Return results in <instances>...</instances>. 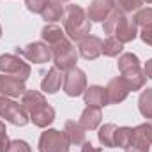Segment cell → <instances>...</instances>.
I'll return each instance as SVG.
<instances>
[{
    "label": "cell",
    "mask_w": 152,
    "mask_h": 152,
    "mask_svg": "<svg viewBox=\"0 0 152 152\" xmlns=\"http://www.w3.org/2000/svg\"><path fill=\"white\" fill-rule=\"evenodd\" d=\"M7 152H32V149H30V145L25 140H12L9 143Z\"/></svg>",
    "instance_id": "4dcf8cb0"
},
{
    "label": "cell",
    "mask_w": 152,
    "mask_h": 152,
    "mask_svg": "<svg viewBox=\"0 0 152 152\" xmlns=\"http://www.w3.org/2000/svg\"><path fill=\"white\" fill-rule=\"evenodd\" d=\"M143 4H152V0H143Z\"/></svg>",
    "instance_id": "8d00e7d4"
},
{
    "label": "cell",
    "mask_w": 152,
    "mask_h": 152,
    "mask_svg": "<svg viewBox=\"0 0 152 152\" xmlns=\"http://www.w3.org/2000/svg\"><path fill=\"white\" fill-rule=\"evenodd\" d=\"M83 99L87 106H97L103 108L108 104V96H106V88L101 85H90L87 87V90L83 92Z\"/></svg>",
    "instance_id": "4fadbf2b"
},
{
    "label": "cell",
    "mask_w": 152,
    "mask_h": 152,
    "mask_svg": "<svg viewBox=\"0 0 152 152\" xmlns=\"http://www.w3.org/2000/svg\"><path fill=\"white\" fill-rule=\"evenodd\" d=\"M124 151L126 152H151V143L145 142V140H143L140 134H136L134 129H133V138H131L129 145H127Z\"/></svg>",
    "instance_id": "484cf974"
},
{
    "label": "cell",
    "mask_w": 152,
    "mask_h": 152,
    "mask_svg": "<svg viewBox=\"0 0 152 152\" xmlns=\"http://www.w3.org/2000/svg\"><path fill=\"white\" fill-rule=\"evenodd\" d=\"M64 32L71 41H81L85 36L90 34V20L87 16V11H83L80 5L69 4L64 7Z\"/></svg>",
    "instance_id": "3957f363"
},
{
    "label": "cell",
    "mask_w": 152,
    "mask_h": 152,
    "mask_svg": "<svg viewBox=\"0 0 152 152\" xmlns=\"http://www.w3.org/2000/svg\"><path fill=\"white\" fill-rule=\"evenodd\" d=\"M9 138H7V129H5V124L0 120V152H7L9 149Z\"/></svg>",
    "instance_id": "1f68e13d"
},
{
    "label": "cell",
    "mask_w": 152,
    "mask_h": 152,
    "mask_svg": "<svg viewBox=\"0 0 152 152\" xmlns=\"http://www.w3.org/2000/svg\"><path fill=\"white\" fill-rule=\"evenodd\" d=\"M53 2H58V4H67L69 0H53Z\"/></svg>",
    "instance_id": "d590c367"
},
{
    "label": "cell",
    "mask_w": 152,
    "mask_h": 152,
    "mask_svg": "<svg viewBox=\"0 0 152 152\" xmlns=\"http://www.w3.org/2000/svg\"><path fill=\"white\" fill-rule=\"evenodd\" d=\"M50 2H51V0H25V5H27V9H28L30 12L41 14V12L44 11V7H46Z\"/></svg>",
    "instance_id": "f546056e"
},
{
    "label": "cell",
    "mask_w": 152,
    "mask_h": 152,
    "mask_svg": "<svg viewBox=\"0 0 152 152\" xmlns=\"http://www.w3.org/2000/svg\"><path fill=\"white\" fill-rule=\"evenodd\" d=\"M69 140L58 129H46L39 136V152H69Z\"/></svg>",
    "instance_id": "52a82bcc"
},
{
    "label": "cell",
    "mask_w": 152,
    "mask_h": 152,
    "mask_svg": "<svg viewBox=\"0 0 152 152\" xmlns=\"http://www.w3.org/2000/svg\"><path fill=\"white\" fill-rule=\"evenodd\" d=\"M78 53L85 60H96L103 53V41L97 36H85L78 42Z\"/></svg>",
    "instance_id": "8fae6325"
},
{
    "label": "cell",
    "mask_w": 152,
    "mask_h": 152,
    "mask_svg": "<svg viewBox=\"0 0 152 152\" xmlns=\"http://www.w3.org/2000/svg\"><path fill=\"white\" fill-rule=\"evenodd\" d=\"M64 133L69 140L71 145H83L85 143V129L80 126V122H75V120H67L64 124Z\"/></svg>",
    "instance_id": "ac0fdd59"
},
{
    "label": "cell",
    "mask_w": 152,
    "mask_h": 152,
    "mask_svg": "<svg viewBox=\"0 0 152 152\" xmlns=\"http://www.w3.org/2000/svg\"><path fill=\"white\" fill-rule=\"evenodd\" d=\"M21 104L25 106L28 118L37 127H48L55 120V110L46 101L44 94L39 90H27L21 96Z\"/></svg>",
    "instance_id": "6da1fadb"
},
{
    "label": "cell",
    "mask_w": 152,
    "mask_h": 152,
    "mask_svg": "<svg viewBox=\"0 0 152 152\" xmlns=\"http://www.w3.org/2000/svg\"><path fill=\"white\" fill-rule=\"evenodd\" d=\"M131 138H133V127H129V126L117 127V131H115V147L126 149L129 145Z\"/></svg>",
    "instance_id": "cb8c5ba5"
},
{
    "label": "cell",
    "mask_w": 152,
    "mask_h": 152,
    "mask_svg": "<svg viewBox=\"0 0 152 152\" xmlns=\"http://www.w3.org/2000/svg\"><path fill=\"white\" fill-rule=\"evenodd\" d=\"M81 152H103V149L94 147L90 142H85V143H83V147H81Z\"/></svg>",
    "instance_id": "836d02e7"
},
{
    "label": "cell",
    "mask_w": 152,
    "mask_h": 152,
    "mask_svg": "<svg viewBox=\"0 0 152 152\" xmlns=\"http://www.w3.org/2000/svg\"><path fill=\"white\" fill-rule=\"evenodd\" d=\"M133 20H134L136 25L142 27V28H152V7L136 11L134 16H133Z\"/></svg>",
    "instance_id": "4316f807"
},
{
    "label": "cell",
    "mask_w": 152,
    "mask_h": 152,
    "mask_svg": "<svg viewBox=\"0 0 152 152\" xmlns=\"http://www.w3.org/2000/svg\"><path fill=\"white\" fill-rule=\"evenodd\" d=\"M138 36L145 44L152 46V28H142V32H138Z\"/></svg>",
    "instance_id": "d6a6232c"
},
{
    "label": "cell",
    "mask_w": 152,
    "mask_h": 152,
    "mask_svg": "<svg viewBox=\"0 0 152 152\" xmlns=\"http://www.w3.org/2000/svg\"><path fill=\"white\" fill-rule=\"evenodd\" d=\"M129 87L127 83L122 80V76H117L113 80L108 81V87H106V96H108V104H118L122 103L127 96H129Z\"/></svg>",
    "instance_id": "7c38bea8"
},
{
    "label": "cell",
    "mask_w": 152,
    "mask_h": 152,
    "mask_svg": "<svg viewBox=\"0 0 152 152\" xmlns=\"http://www.w3.org/2000/svg\"><path fill=\"white\" fill-rule=\"evenodd\" d=\"M138 110L145 118H152V88H145L138 97Z\"/></svg>",
    "instance_id": "603a6c76"
},
{
    "label": "cell",
    "mask_w": 152,
    "mask_h": 152,
    "mask_svg": "<svg viewBox=\"0 0 152 152\" xmlns=\"http://www.w3.org/2000/svg\"><path fill=\"white\" fill-rule=\"evenodd\" d=\"M103 30L108 34V37H115L120 42H131L138 37V25L133 18L126 14H118L112 11L110 16L103 21Z\"/></svg>",
    "instance_id": "7a4b0ae2"
},
{
    "label": "cell",
    "mask_w": 152,
    "mask_h": 152,
    "mask_svg": "<svg viewBox=\"0 0 152 152\" xmlns=\"http://www.w3.org/2000/svg\"><path fill=\"white\" fill-rule=\"evenodd\" d=\"M115 131H117V126L115 124H104L99 133H97V138H99V143L103 147H108V149H115Z\"/></svg>",
    "instance_id": "7402d4cb"
},
{
    "label": "cell",
    "mask_w": 152,
    "mask_h": 152,
    "mask_svg": "<svg viewBox=\"0 0 152 152\" xmlns=\"http://www.w3.org/2000/svg\"><path fill=\"white\" fill-rule=\"evenodd\" d=\"M51 50V58H53V64L58 71H69L76 67V62H78V51L73 46L71 39H62L60 42L50 46Z\"/></svg>",
    "instance_id": "277c9868"
},
{
    "label": "cell",
    "mask_w": 152,
    "mask_h": 152,
    "mask_svg": "<svg viewBox=\"0 0 152 152\" xmlns=\"http://www.w3.org/2000/svg\"><path fill=\"white\" fill-rule=\"evenodd\" d=\"M133 129H134L136 134H140L145 142H149L152 145V118H149V122H143V124H140Z\"/></svg>",
    "instance_id": "f1b7e54d"
},
{
    "label": "cell",
    "mask_w": 152,
    "mask_h": 152,
    "mask_svg": "<svg viewBox=\"0 0 152 152\" xmlns=\"http://www.w3.org/2000/svg\"><path fill=\"white\" fill-rule=\"evenodd\" d=\"M41 37L48 46H53L57 42H60L62 39H66V32L62 30V27L55 25V23H48L42 30H41Z\"/></svg>",
    "instance_id": "ffe728a7"
},
{
    "label": "cell",
    "mask_w": 152,
    "mask_h": 152,
    "mask_svg": "<svg viewBox=\"0 0 152 152\" xmlns=\"http://www.w3.org/2000/svg\"><path fill=\"white\" fill-rule=\"evenodd\" d=\"M16 55H23L28 62H34V64H46L51 60V50L46 42H41V41H36V42H30L27 44L23 50H16Z\"/></svg>",
    "instance_id": "9c48e42d"
},
{
    "label": "cell",
    "mask_w": 152,
    "mask_h": 152,
    "mask_svg": "<svg viewBox=\"0 0 152 152\" xmlns=\"http://www.w3.org/2000/svg\"><path fill=\"white\" fill-rule=\"evenodd\" d=\"M62 85V73L53 66L51 69H48V73L44 75L42 81H41V90L44 94H57L58 88Z\"/></svg>",
    "instance_id": "e0dca14e"
},
{
    "label": "cell",
    "mask_w": 152,
    "mask_h": 152,
    "mask_svg": "<svg viewBox=\"0 0 152 152\" xmlns=\"http://www.w3.org/2000/svg\"><path fill=\"white\" fill-rule=\"evenodd\" d=\"M101 120H103V113H101V108H97V106H87L80 115V126L85 131L97 129Z\"/></svg>",
    "instance_id": "9a60e30c"
},
{
    "label": "cell",
    "mask_w": 152,
    "mask_h": 152,
    "mask_svg": "<svg viewBox=\"0 0 152 152\" xmlns=\"http://www.w3.org/2000/svg\"><path fill=\"white\" fill-rule=\"evenodd\" d=\"M124 50V42L115 37H108L103 42V55L104 57H118Z\"/></svg>",
    "instance_id": "d4e9b609"
},
{
    "label": "cell",
    "mask_w": 152,
    "mask_h": 152,
    "mask_svg": "<svg viewBox=\"0 0 152 152\" xmlns=\"http://www.w3.org/2000/svg\"><path fill=\"white\" fill-rule=\"evenodd\" d=\"M41 16H42V20H44L46 23H55V21H58V20L64 18V7H62V4L51 0V2L44 7V11L41 12Z\"/></svg>",
    "instance_id": "44dd1931"
},
{
    "label": "cell",
    "mask_w": 152,
    "mask_h": 152,
    "mask_svg": "<svg viewBox=\"0 0 152 152\" xmlns=\"http://www.w3.org/2000/svg\"><path fill=\"white\" fill-rule=\"evenodd\" d=\"M0 37H2V27H0Z\"/></svg>",
    "instance_id": "74e56055"
},
{
    "label": "cell",
    "mask_w": 152,
    "mask_h": 152,
    "mask_svg": "<svg viewBox=\"0 0 152 152\" xmlns=\"http://www.w3.org/2000/svg\"><path fill=\"white\" fill-rule=\"evenodd\" d=\"M30 64L25 62L20 55H14V53H4L0 55V73L2 75H11L16 76L23 81L28 80L30 76Z\"/></svg>",
    "instance_id": "8992f818"
},
{
    "label": "cell",
    "mask_w": 152,
    "mask_h": 152,
    "mask_svg": "<svg viewBox=\"0 0 152 152\" xmlns=\"http://www.w3.org/2000/svg\"><path fill=\"white\" fill-rule=\"evenodd\" d=\"M122 80L127 83L129 90L134 92V90L143 88V85H145V81H147V76L143 73L142 66H136V67H129V69L122 71Z\"/></svg>",
    "instance_id": "2e32d148"
},
{
    "label": "cell",
    "mask_w": 152,
    "mask_h": 152,
    "mask_svg": "<svg viewBox=\"0 0 152 152\" xmlns=\"http://www.w3.org/2000/svg\"><path fill=\"white\" fill-rule=\"evenodd\" d=\"M87 90V76L80 67H73L69 71H66L64 75V92L69 97H78L83 96V92Z\"/></svg>",
    "instance_id": "ba28073f"
},
{
    "label": "cell",
    "mask_w": 152,
    "mask_h": 152,
    "mask_svg": "<svg viewBox=\"0 0 152 152\" xmlns=\"http://www.w3.org/2000/svg\"><path fill=\"white\" fill-rule=\"evenodd\" d=\"M143 73H145V76H147L149 80H152V58H149V60L145 62V66H143Z\"/></svg>",
    "instance_id": "e575fe53"
},
{
    "label": "cell",
    "mask_w": 152,
    "mask_h": 152,
    "mask_svg": "<svg viewBox=\"0 0 152 152\" xmlns=\"http://www.w3.org/2000/svg\"><path fill=\"white\" fill-rule=\"evenodd\" d=\"M117 66H118V71L122 73V71H126V69H129V67L140 66V58H138L134 53H122V55L118 57Z\"/></svg>",
    "instance_id": "83f0119b"
},
{
    "label": "cell",
    "mask_w": 152,
    "mask_h": 152,
    "mask_svg": "<svg viewBox=\"0 0 152 152\" xmlns=\"http://www.w3.org/2000/svg\"><path fill=\"white\" fill-rule=\"evenodd\" d=\"M0 118H5L12 126H20V127L27 126V122L30 120L25 106L14 101L12 97H0Z\"/></svg>",
    "instance_id": "5b68a950"
},
{
    "label": "cell",
    "mask_w": 152,
    "mask_h": 152,
    "mask_svg": "<svg viewBox=\"0 0 152 152\" xmlns=\"http://www.w3.org/2000/svg\"><path fill=\"white\" fill-rule=\"evenodd\" d=\"M112 12V5L108 0H94L88 9H87V16L92 23H103Z\"/></svg>",
    "instance_id": "5bb4252c"
},
{
    "label": "cell",
    "mask_w": 152,
    "mask_h": 152,
    "mask_svg": "<svg viewBox=\"0 0 152 152\" xmlns=\"http://www.w3.org/2000/svg\"><path fill=\"white\" fill-rule=\"evenodd\" d=\"M112 5V11L118 12V14H131L142 9L143 0H108Z\"/></svg>",
    "instance_id": "d6986e66"
},
{
    "label": "cell",
    "mask_w": 152,
    "mask_h": 152,
    "mask_svg": "<svg viewBox=\"0 0 152 152\" xmlns=\"http://www.w3.org/2000/svg\"><path fill=\"white\" fill-rule=\"evenodd\" d=\"M27 92L25 81L11 75H0V97H20Z\"/></svg>",
    "instance_id": "30bf717a"
}]
</instances>
